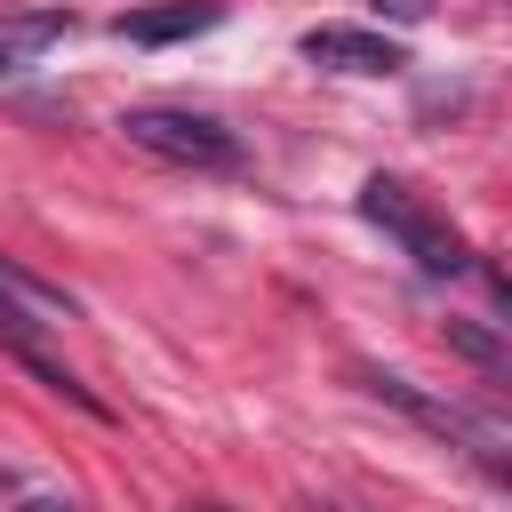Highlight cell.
Returning <instances> with one entry per match:
<instances>
[{
    "label": "cell",
    "mask_w": 512,
    "mask_h": 512,
    "mask_svg": "<svg viewBox=\"0 0 512 512\" xmlns=\"http://www.w3.org/2000/svg\"><path fill=\"white\" fill-rule=\"evenodd\" d=\"M376 16H392V24H424L432 16V0H368Z\"/></svg>",
    "instance_id": "obj_9"
},
{
    "label": "cell",
    "mask_w": 512,
    "mask_h": 512,
    "mask_svg": "<svg viewBox=\"0 0 512 512\" xmlns=\"http://www.w3.org/2000/svg\"><path fill=\"white\" fill-rule=\"evenodd\" d=\"M488 296L504 304V320H512V264H488Z\"/></svg>",
    "instance_id": "obj_10"
},
{
    "label": "cell",
    "mask_w": 512,
    "mask_h": 512,
    "mask_svg": "<svg viewBox=\"0 0 512 512\" xmlns=\"http://www.w3.org/2000/svg\"><path fill=\"white\" fill-rule=\"evenodd\" d=\"M360 384H368V392H376L384 408H400V416H416L424 432H440V440H456V448H480V440H488V432H480V424H472V416H464L456 400H440V392H424V384H408L400 368H360Z\"/></svg>",
    "instance_id": "obj_3"
},
{
    "label": "cell",
    "mask_w": 512,
    "mask_h": 512,
    "mask_svg": "<svg viewBox=\"0 0 512 512\" xmlns=\"http://www.w3.org/2000/svg\"><path fill=\"white\" fill-rule=\"evenodd\" d=\"M448 344H456V352H464L472 368H488V376H496V384L512 392V344H496V336H488L480 320H448Z\"/></svg>",
    "instance_id": "obj_7"
},
{
    "label": "cell",
    "mask_w": 512,
    "mask_h": 512,
    "mask_svg": "<svg viewBox=\"0 0 512 512\" xmlns=\"http://www.w3.org/2000/svg\"><path fill=\"white\" fill-rule=\"evenodd\" d=\"M120 136L136 152L168 160V168H208V176L240 168V136L224 120H208V112H184V104H128L120 112Z\"/></svg>",
    "instance_id": "obj_2"
},
{
    "label": "cell",
    "mask_w": 512,
    "mask_h": 512,
    "mask_svg": "<svg viewBox=\"0 0 512 512\" xmlns=\"http://www.w3.org/2000/svg\"><path fill=\"white\" fill-rule=\"evenodd\" d=\"M464 456H472V464H480V472H488V480H496V488L512 496V456H504L496 440H480V448H464Z\"/></svg>",
    "instance_id": "obj_8"
},
{
    "label": "cell",
    "mask_w": 512,
    "mask_h": 512,
    "mask_svg": "<svg viewBox=\"0 0 512 512\" xmlns=\"http://www.w3.org/2000/svg\"><path fill=\"white\" fill-rule=\"evenodd\" d=\"M72 32V16L64 8H48V16H16V24H0V72H24L40 48H56Z\"/></svg>",
    "instance_id": "obj_6"
},
{
    "label": "cell",
    "mask_w": 512,
    "mask_h": 512,
    "mask_svg": "<svg viewBox=\"0 0 512 512\" xmlns=\"http://www.w3.org/2000/svg\"><path fill=\"white\" fill-rule=\"evenodd\" d=\"M216 24H224V0H176V8H136V16H120V40L160 48V40H192V32H216Z\"/></svg>",
    "instance_id": "obj_5"
},
{
    "label": "cell",
    "mask_w": 512,
    "mask_h": 512,
    "mask_svg": "<svg viewBox=\"0 0 512 512\" xmlns=\"http://www.w3.org/2000/svg\"><path fill=\"white\" fill-rule=\"evenodd\" d=\"M304 56L312 64H328V72H360V80H392L408 56H400V40H384V32H360V24H312L304 32Z\"/></svg>",
    "instance_id": "obj_4"
},
{
    "label": "cell",
    "mask_w": 512,
    "mask_h": 512,
    "mask_svg": "<svg viewBox=\"0 0 512 512\" xmlns=\"http://www.w3.org/2000/svg\"><path fill=\"white\" fill-rule=\"evenodd\" d=\"M360 216H368L400 256H416V272H432V280H456V272L472 264V248L456 240V224H440L400 176H368V184H360Z\"/></svg>",
    "instance_id": "obj_1"
},
{
    "label": "cell",
    "mask_w": 512,
    "mask_h": 512,
    "mask_svg": "<svg viewBox=\"0 0 512 512\" xmlns=\"http://www.w3.org/2000/svg\"><path fill=\"white\" fill-rule=\"evenodd\" d=\"M24 512H72V504H56V496H32V504H24Z\"/></svg>",
    "instance_id": "obj_11"
}]
</instances>
